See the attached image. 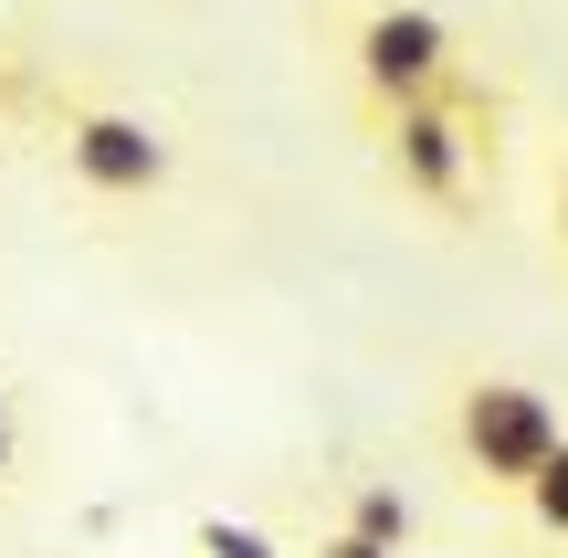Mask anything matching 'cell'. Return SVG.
Here are the masks:
<instances>
[{
    "instance_id": "obj_4",
    "label": "cell",
    "mask_w": 568,
    "mask_h": 558,
    "mask_svg": "<svg viewBox=\"0 0 568 558\" xmlns=\"http://www.w3.org/2000/svg\"><path fill=\"white\" fill-rule=\"evenodd\" d=\"M347 74H358L368 116H389V105L443 95V84L464 74V42H453V21L432 11V0H368V11L347 21Z\"/></svg>"
},
{
    "instance_id": "obj_3",
    "label": "cell",
    "mask_w": 568,
    "mask_h": 558,
    "mask_svg": "<svg viewBox=\"0 0 568 558\" xmlns=\"http://www.w3.org/2000/svg\"><path fill=\"white\" fill-rule=\"evenodd\" d=\"M558 443H568V412L537 379L495 369V379H464V390H453V454H464V475L495 485V496H527Z\"/></svg>"
},
{
    "instance_id": "obj_8",
    "label": "cell",
    "mask_w": 568,
    "mask_h": 558,
    "mask_svg": "<svg viewBox=\"0 0 568 558\" xmlns=\"http://www.w3.org/2000/svg\"><path fill=\"white\" fill-rule=\"evenodd\" d=\"M316 558H400V548H368V538H347V527H326V538H316Z\"/></svg>"
},
{
    "instance_id": "obj_1",
    "label": "cell",
    "mask_w": 568,
    "mask_h": 558,
    "mask_svg": "<svg viewBox=\"0 0 568 558\" xmlns=\"http://www.w3.org/2000/svg\"><path fill=\"white\" fill-rule=\"evenodd\" d=\"M485 148H495V95H474L464 74H453L443 95L389 105V116H379V159H389V180H400L422 211H474Z\"/></svg>"
},
{
    "instance_id": "obj_10",
    "label": "cell",
    "mask_w": 568,
    "mask_h": 558,
    "mask_svg": "<svg viewBox=\"0 0 568 558\" xmlns=\"http://www.w3.org/2000/svg\"><path fill=\"white\" fill-rule=\"evenodd\" d=\"M558 253H568V159H558Z\"/></svg>"
},
{
    "instance_id": "obj_7",
    "label": "cell",
    "mask_w": 568,
    "mask_h": 558,
    "mask_svg": "<svg viewBox=\"0 0 568 558\" xmlns=\"http://www.w3.org/2000/svg\"><path fill=\"white\" fill-rule=\"evenodd\" d=\"M190 548H201V558H274L264 527H232V517H201V527H190Z\"/></svg>"
},
{
    "instance_id": "obj_5",
    "label": "cell",
    "mask_w": 568,
    "mask_h": 558,
    "mask_svg": "<svg viewBox=\"0 0 568 558\" xmlns=\"http://www.w3.org/2000/svg\"><path fill=\"white\" fill-rule=\"evenodd\" d=\"M337 527H347V538H368V548H400L410 558V538H422V506H410L400 496V485H337Z\"/></svg>"
},
{
    "instance_id": "obj_6",
    "label": "cell",
    "mask_w": 568,
    "mask_h": 558,
    "mask_svg": "<svg viewBox=\"0 0 568 558\" xmlns=\"http://www.w3.org/2000/svg\"><path fill=\"white\" fill-rule=\"evenodd\" d=\"M516 506H527V517H537V538H558V548H568V443H558L548 464H537V485H527V496H516Z\"/></svg>"
},
{
    "instance_id": "obj_2",
    "label": "cell",
    "mask_w": 568,
    "mask_h": 558,
    "mask_svg": "<svg viewBox=\"0 0 568 558\" xmlns=\"http://www.w3.org/2000/svg\"><path fill=\"white\" fill-rule=\"evenodd\" d=\"M42 138H53L63 180L84 190V201H159L169 190V126L138 116V105H105V95H53V116H42Z\"/></svg>"
},
{
    "instance_id": "obj_9",
    "label": "cell",
    "mask_w": 568,
    "mask_h": 558,
    "mask_svg": "<svg viewBox=\"0 0 568 558\" xmlns=\"http://www.w3.org/2000/svg\"><path fill=\"white\" fill-rule=\"evenodd\" d=\"M11 464H21V422H11V390H0V485H11Z\"/></svg>"
}]
</instances>
